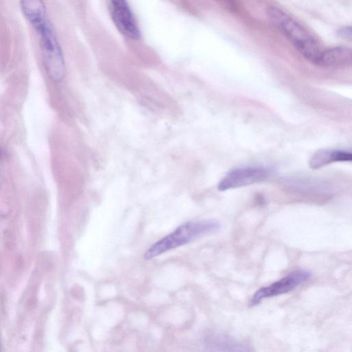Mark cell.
Here are the masks:
<instances>
[{"label": "cell", "mask_w": 352, "mask_h": 352, "mask_svg": "<svg viewBox=\"0 0 352 352\" xmlns=\"http://www.w3.org/2000/svg\"><path fill=\"white\" fill-rule=\"evenodd\" d=\"M351 159V153L346 151L320 150L310 159L309 166L312 169H318L333 162H348Z\"/></svg>", "instance_id": "cell-7"}, {"label": "cell", "mask_w": 352, "mask_h": 352, "mask_svg": "<svg viewBox=\"0 0 352 352\" xmlns=\"http://www.w3.org/2000/svg\"><path fill=\"white\" fill-rule=\"evenodd\" d=\"M210 346L217 351H248L241 344L228 336L215 334L212 336Z\"/></svg>", "instance_id": "cell-10"}, {"label": "cell", "mask_w": 352, "mask_h": 352, "mask_svg": "<svg viewBox=\"0 0 352 352\" xmlns=\"http://www.w3.org/2000/svg\"><path fill=\"white\" fill-rule=\"evenodd\" d=\"M41 37L43 64L49 78L55 82L66 74L65 60L52 27L47 20L34 28Z\"/></svg>", "instance_id": "cell-3"}, {"label": "cell", "mask_w": 352, "mask_h": 352, "mask_svg": "<svg viewBox=\"0 0 352 352\" xmlns=\"http://www.w3.org/2000/svg\"><path fill=\"white\" fill-rule=\"evenodd\" d=\"M338 36L345 40L351 39V27H344L340 28L338 31Z\"/></svg>", "instance_id": "cell-11"}, {"label": "cell", "mask_w": 352, "mask_h": 352, "mask_svg": "<svg viewBox=\"0 0 352 352\" xmlns=\"http://www.w3.org/2000/svg\"><path fill=\"white\" fill-rule=\"evenodd\" d=\"M23 13L34 27L47 20L43 0H21Z\"/></svg>", "instance_id": "cell-9"}, {"label": "cell", "mask_w": 352, "mask_h": 352, "mask_svg": "<svg viewBox=\"0 0 352 352\" xmlns=\"http://www.w3.org/2000/svg\"><path fill=\"white\" fill-rule=\"evenodd\" d=\"M220 228V223L214 220L185 223L151 245L144 252V258L151 259L171 249L185 245L201 235L217 232Z\"/></svg>", "instance_id": "cell-2"}, {"label": "cell", "mask_w": 352, "mask_h": 352, "mask_svg": "<svg viewBox=\"0 0 352 352\" xmlns=\"http://www.w3.org/2000/svg\"><path fill=\"white\" fill-rule=\"evenodd\" d=\"M311 277V273L308 270H295L271 285L258 289L252 296L251 304L255 305L263 299L288 293Z\"/></svg>", "instance_id": "cell-4"}, {"label": "cell", "mask_w": 352, "mask_h": 352, "mask_svg": "<svg viewBox=\"0 0 352 352\" xmlns=\"http://www.w3.org/2000/svg\"><path fill=\"white\" fill-rule=\"evenodd\" d=\"M271 170L263 166L235 168L228 173L217 185L219 191L251 185L266 179Z\"/></svg>", "instance_id": "cell-5"}, {"label": "cell", "mask_w": 352, "mask_h": 352, "mask_svg": "<svg viewBox=\"0 0 352 352\" xmlns=\"http://www.w3.org/2000/svg\"><path fill=\"white\" fill-rule=\"evenodd\" d=\"M267 16L306 59L318 65L322 50L305 28L277 8H270Z\"/></svg>", "instance_id": "cell-1"}, {"label": "cell", "mask_w": 352, "mask_h": 352, "mask_svg": "<svg viewBox=\"0 0 352 352\" xmlns=\"http://www.w3.org/2000/svg\"><path fill=\"white\" fill-rule=\"evenodd\" d=\"M352 59L351 50L344 47H337L322 50L318 63L319 65L337 67L350 63Z\"/></svg>", "instance_id": "cell-8"}, {"label": "cell", "mask_w": 352, "mask_h": 352, "mask_svg": "<svg viewBox=\"0 0 352 352\" xmlns=\"http://www.w3.org/2000/svg\"><path fill=\"white\" fill-rule=\"evenodd\" d=\"M112 21L118 31L131 39H138L140 31L127 0H110Z\"/></svg>", "instance_id": "cell-6"}]
</instances>
